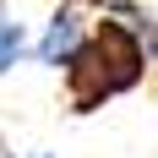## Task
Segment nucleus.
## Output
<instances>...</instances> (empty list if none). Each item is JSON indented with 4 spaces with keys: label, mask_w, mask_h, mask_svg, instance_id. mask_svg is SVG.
<instances>
[{
    "label": "nucleus",
    "mask_w": 158,
    "mask_h": 158,
    "mask_svg": "<svg viewBox=\"0 0 158 158\" xmlns=\"http://www.w3.org/2000/svg\"><path fill=\"white\" fill-rule=\"evenodd\" d=\"M147 49L142 38L126 27V22H114L109 11L93 22V33H87V44L77 49V60L65 65V104H71V114H93L104 109V104H114V98H126L142 87L147 77Z\"/></svg>",
    "instance_id": "obj_1"
},
{
    "label": "nucleus",
    "mask_w": 158,
    "mask_h": 158,
    "mask_svg": "<svg viewBox=\"0 0 158 158\" xmlns=\"http://www.w3.org/2000/svg\"><path fill=\"white\" fill-rule=\"evenodd\" d=\"M87 33H93V22L77 11V6H60V11L44 22V33H38V44H33V55H38V65H49V71H65V65L77 60V49L87 44Z\"/></svg>",
    "instance_id": "obj_2"
},
{
    "label": "nucleus",
    "mask_w": 158,
    "mask_h": 158,
    "mask_svg": "<svg viewBox=\"0 0 158 158\" xmlns=\"http://www.w3.org/2000/svg\"><path fill=\"white\" fill-rule=\"evenodd\" d=\"M27 49H33V44H27V27L0 6V77H6L11 65H22V55H27Z\"/></svg>",
    "instance_id": "obj_3"
},
{
    "label": "nucleus",
    "mask_w": 158,
    "mask_h": 158,
    "mask_svg": "<svg viewBox=\"0 0 158 158\" xmlns=\"http://www.w3.org/2000/svg\"><path fill=\"white\" fill-rule=\"evenodd\" d=\"M33 158H55V153H33Z\"/></svg>",
    "instance_id": "obj_4"
}]
</instances>
